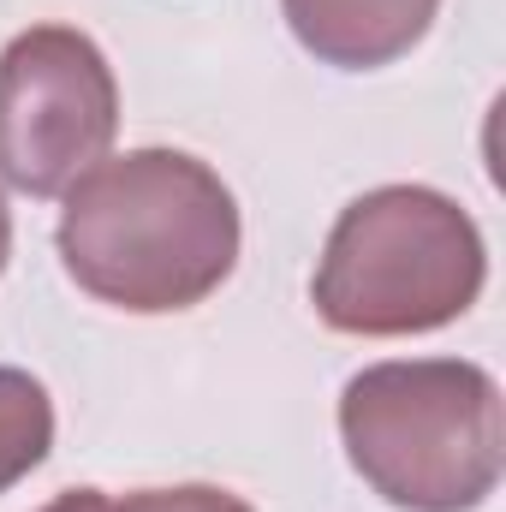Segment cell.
<instances>
[{"label":"cell","instance_id":"4","mask_svg":"<svg viewBox=\"0 0 506 512\" xmlns=\"http://www.w3.org/2000/svg\"><path fill=\"white\" fill-rule=\"evenodd\" d=\"M120 131L108 54L72 24L18 30L0 48V179L24 197H60Z\"/></svg>","mask_w":506,"mask_h":512},{"label":"cell","instance_id":"7","mask_svg":"<svg viewBox=\"0 0 506 512\" xmlns=\"http://www.w3.org/2000/svg\"><path fill=\"white\" fill-rule=\"evenodd\" d=\"M126 512H256V507L239 501L233 489H215V483H179V489H137V495H126Z\"/></svg>","mask_w":506,"mask_h":512},{"label":"cell","instance_id":"6","mask_svg":"<svg viewBox=\"0 0 506 512\" xmlns=\"http://www.w3.org/2000/svg\"><path fill=\"white\" fill-rule=\"evenodd\" d=\"M54 447V399L30 370L0 364V495L24 483Z\"/></svg>","mask_w":506,"mask_h":512},{"label":"cell","instance_id":"2","mask_svg":"<svg viewBox=\"0 0 506 512\" xmlns=\"http://www.w3.org/2000/svg\"><path fill=\"white\" fill-rule=\"evenodd\" d=\"M352 471L399 512H471L501 489L506 399L483 364L393 358L340 393Z\"/></svg>","mask_w":506,"mask_h":512},{"label":"cell","instance_id":"5","mask_svg":"<svg viewBox=\"0 0 506 512\" xmlns=\"http://www.w3.org/2000/svg\"><path fill=\"white\" fill-rule=\"evenodd\" d=\"M292 36L304 54H316L322 66H340V72H376L405 60L441 0H280Z\"/></svg>","mask_w":506,"mask_h":512},{"label":"cell","instance_id":"8","mask_svg":"<svg viewBox=\"0 0 506 512\" xmlns=\"http://www.w3.org/2000/svg\"><path fill=\"white\" fill-rule=\"evenodd\" d=\"M42 512H126V495H108V489H72V495L48 501Z\"/></svg>","mask_w":506,"mask_h":512},{"label":"cell","instance_id":"9","mask_svg":"<svg viewBox=\"0 0 506 512\" xmlns=\"http://www.w3.org/2000/svg\"><path fill=\"white\" fill-rule=\"evenodd\" d=\"M6 256H12V215H6V197H0V268H6Z\"/></svg>","mask_w":506,"mask_h":512},{"label":"cell","instance_id":"1","mask_svg":"<svg viewBox=\"0 0 506 512\" xmlns=\"http://www.w3.org/2000/svg\"><path fill=\"white\" fill-rule=\"evenodd\" d=\"M60 197V262L90 298L114 310H191L239 268V203L227 179L185 149L102 155Z\"/></svg>","mask_w":506,"mask_h":512},{"label":"cell","instance_id":"3","mask_svg":"<svg viewBox=\"0 0 506 512\" xmlns=\"http://www.w3.org/2000/svg\"><path fill=\"white\" fill-rule=\"evenodd\" d=\"M489 280V245L447 191L381 185L340 209L310 304L334 334L399 340L459 322Z\"/></svg>","mask_w":506,"mask_h":512}]
</instances>
